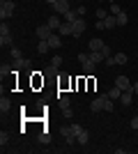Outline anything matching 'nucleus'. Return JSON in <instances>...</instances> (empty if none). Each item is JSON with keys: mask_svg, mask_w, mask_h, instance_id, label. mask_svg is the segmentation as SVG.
Listing matches in <instances>:
<instances>
[{"mask_svg": "<svg viewBox=\"0 0 138 154\" xmlns=\"http://www.w3.org/2000/svg\"><path fill=\"white\" fill-rule=\"evenodd\" d=\"M104 48V42L99 37H94V39H90V51H101Z\"/></svg>", "mask_w": 138, "mask_h": 154, "instance_id": "obj_15", "label": "nucleus"}, {"mask_svg": "<svg viewBox=\"0 0 138 154\" xmlns=\"http://www.w3.org/2000/svg\"><path fill=\"white\" fill-rule=\"evenodd\" d=\"M76 12H78V16H83V14H85V5H78V9H76Z\"/></svg>", "mask_w": 138, "mask_h": 154, "instance_id": "obj_36", "label": "nucleus"}, {"mask_svg": "<svg viewBox=\"0 0 138 154\" xmlns=\"http://www.w3.org/2000/svg\"><path fill=\"white\" fill-rule=\"evenodd\" d=\"M97 30H106V23H104V21H97Z\"/></svg>", "mask_w": 138, "mask_h": 154, "instance_id": "obj_37", "label": "nucleus"}, {"mask_svg": "<svg viewBox=\"0 0 138 154\" xmlns=\"http://www.w3.org/2000/svg\"><path fill=\"white\" fill-rule=\"evenodd\" d=\"M58 69H60V67H53V64H48V67L44 69V74H48V76H55V74H58Z\"/></svg>", "mask_w": 138, "mask_h": 154, "instance_id": "obj_24", "label": "nucleus"}, {"mask_svg": "<svg viewBox=\"0 0 138 154\" xmlns=\"http://www.w3.org/2000/svg\"><path fill=\"white\" fill-rule=\"evenodd\" d=\"M48 51H51V46H48V39H39V44H37V53H39V55H46Z\"/></svg>", "mask_w": 138, "mask_h": 154, "instance_id": "obj_11", "label": "nucleus"}, {"mask_svg": "<svg viewBox=\"0 0 138 154\" xmlns=\"http://www.w3.org/2000/svg\"><path fill=\"white\" fill-rule=\"evenodd\" d=\"M62 115H65V117H72L74 110H72V108H62Z\"/></svg>", "mask_w": 138, "mask_h": 154, "instance_id": "obj_34", "label": "nucleus"}, {"mask_svg": "<svg viewBox=\"0 0 138 154\" xmlns=\"http://www.w3.org/2000/svg\"><path fill=\"white\" fill-rule=\"evenodd\" d=\"M113 108H115V106H113V99H111V97H106V101H104V110H106V113H111Z\"/></svg>", "mask_w": 138, "mask_h": 154, "instance_id": "obj_23", "label": "nucleus"}, {"mask_svg": "<svg viewBox=\"0 0 138 154\" xmlns=\"http://www.w3.org/2000/svg\"><path fill=\"white\" fill-rule=\"evenodd\" d=\"M106 16H108V9H104V7H97V19H99V21H104Z\"/></svg>", "mask_w": 138, "mask_h": 154, "instance_id": "obj_22", "label": "nucleus"}, {"mask_svg": "<svg viewBox=\"0 0 138 154\" xmlns=\"http://www.w3.org/2000/svg\"><path fill=\"white\" fill-rule=\"evenodd\" d=\"M0 74H2V78L9 76V74H12V67H9V64H2V67H0Z\"/></svg>", "mask_w": 138, "mask_h": 154, "instance_id": "obj_26", "label": "nucleus"}, {"mask_svg": "<svg viewBox=\"0 0 138 154\" xmlns=\"http://www.w3.org/2000/svg\"><path fill=\"white\" fill-rule=\"evenodd\" d=\"M115 85H118V88H120V90H131V81H129V78H127L124 76V74H120V76L118 78H115Z\"/></svg>", "mask_w": 138, "mask_h": 154, "instance_id": "obj_6", "label": "nucleus"}, {"mask_svg": "<svg viewBox=\"0 0 138 154\" xmlns=\"http://www.w3.org/2000/svg\"><path fill=\"white\" fill-rule=\"evenodd\" d=\"M60 35H65V37H69V35H74V23H69V21H65L62 26L58 28Z\"/></svg>", "mask_w": 138, "mask_h": 154, "instance_id": "obj_9", "label": "nucleus"}, {"mask_svg": "<svg viewBox=\"0 0 138 154\" xmlns=\"http://www.w3.org/2000/svg\"><path fill=\"white\" fill-rule=\"evenodd\" d=\"M46 2H48V5H55V2H58V0H46Z\"/></svg>", "mask_w": 138, "mask_h": 154, "instance_id": "obj_40", "label": "nucleus"}, {"mask_svg": "<svg viewBox=\"0 0 138 154\" xmlns=\"http://www.w3.org/2000/svg\"><path fill=\"white\" fill-rule=\"evenodd\" d=\"M104 23H106V30H113V28L118 26V19H115V16H106Z\"/></svg>", "mask_w": 138, "mask_h": 154, "instance_id": "obj_18", "label": "nucleus"}, {"mask_svg": "<svg viewBox=\"0 0 138 154\" xmlns=\"http://www.w3.org/2000/svg\"><path fill=\"white\" fill-rule=\"evenodd\" d=\"M85 28H87V23H85V19H76L74 21V35L72 37H81V35H83V32H85Z\"/></svg>", "mask_w": 138, "mask_h": 154, "instance_id": "obj_5", "label": "nucleus"}, {"mask_svg": "<svg viewBox=\"0 0 138 154\" xmlns=\"http://www.w3.org/2000/svg\"><path fill=\"white\" fill-rule=\"evenodd\" d=\"M53 9H55V14H60V16H65L69 9H72V5H69V0H58L55 5H53Z\"/></svg>", "mask_w": 138, "mask_h": 154, "instance_id": "obj_4", "label": "nucleus"}, {"mask_svg": "<svg viewBox=\"0 0 138 154\" xmlns=\"http://www.w3.org/2000/svg\"><path fill=\"white\" fill-rule=\"evenodd\" d=\"M51 64H53V67H60V64H62V58H60V55H53Z\"/></svg>", "mask_w": 138, "mask_h": 154, "instance_id": "obj_30", "label": "nucleus"}, {"mask_svg": "<svg viewBox=\"0 0 138 154\" xmlns=\"http://www.w3.org/2000/svg\"><path fill=\"white\" fill-rule=\"evenodd\" d=\"M120 12H122V9H120V5H118V2H111V14H113V16H118Z\"/></svg>", "mask_w": 138, "mask_h": 154, "instance_id": "obj_27", "label": "nucleus"}, {"mask_svg": "<svg viewBox=\"0 0 138 154\" xmlns=\"http://www.w3.org/2000/svg\"><path fill=\"white\" fill-rule=\"evenodd\" d=\"M14 9H16V5H14V0H2L0 2V19H12Z\"/></svg>", "mask_w": 138, "mask_h": 154, "instance_id": "obj_1", "label": "nucleus"}, {"mask_svg": "<svg viewBox=\"0 0 138 154\" xmlns=\"http://www.w3.org/2000/svg\"><path fill=\"white\" fill-rule=\"evenodd\" d=\"M7 140H9V134H5V131H2V134H0V145L5 147V145H7Z\"/></svg>", "mask_w": 138, "mask_h": 154, "instance_id": "obj_29", "label": "nucleus"}, {"mask_svg": "<svg viewBox=\"0 0 138 154\" xmlns=\"http://www.w3.org/2000/svg\"><path fill=\"white\" fill-rule=\"evenodd\" d=\"M0 110H2V113H7V110H9V99H5V97L0 99Z\"/></svg>", "mask_w": 138, "mask_h": 154, "instance_id": "obj_25", "label": "nucleus"}, {"mask_svg": "<svg viewBox=\"0 0 138 154\" xmlns=\"http://www.w3.org/2000/svg\"><path fill=\"white\" fill-rule=\"evenodd\" d=\"M106 97H108V94L104 92V94H99L97 99H94V101L90 103V108L94 110V113H99V110H104V101H106Z\"/></svg>", "mask_w": 138, "mask_h": 154, "instance_id": "obj_7", "label": "nucleus"}, {"mask_svg": "<svg viewBox=\"0 0 138 154\" xmlns=\"http://www.w3.org/2000/svg\"><path fill=\"white\" fill-rule=\"evenodd\" d=\"M76 19H78V12H76V9H69V12L65 14V21H69V23H74Z\"/></svg>", "mask_w": 138, "mask_h": 154, "instance_id": "obj_19", "label": "nucleus"}, {"mask_svg": "<svg viewBox=\"0 0 138 154\" xmlns=\"http://www.w3.org/2000/svg\"><path fill=\"white\" fill-rule=\"evenodd\" d=\"M48 46H51V48H60V46H62L60 35H51V37H48Z\"/></svg>", "mask_w": 138, "mask_h": 154, "instance_id": "obj_13", "label": "nucleus"}, {"mask_svg": "<svg viewBox=\"0 0 138 154\" xmlns=\"http://www.w3.org/2000/svg\"><path fill=\"white\" fill-rule=\"evenodd\" d=\"M39 143H51V136L46 134V131H44V134H39Z\"/></svg>", "mask_w": 138, "mask_h": 154, "instance_id": "obj_32", "label": "nucleus"}, {"mask_svg": "<svg viewBox=\"0 0 138 154\" xmlns=\"http://www.w3.org/2000/svg\"><path fill=\"white\" fill-rule=\"evenodd\" d=\"M85 60H90V53H78V62L83 64Z\"/></svg>", "mask_w": 138, "mask_h": 154, "instance_id": "obj_33", "label": "nucleus"}, {"mask_svg": "<svg viewBox=\"0 0 138 154\" xmlns=\"http://www.w3.org/2000/svg\"><path fill=\"white\" fill-rule=\"evenodd\" d=\"M46 23H48L53 30H58V28L62 26V23H60V14H53V16H48V21H46Z\"/></svg>", "mask_w": 138, "mask_h": 154, "instance_id": "obj_12", "label": "nucleus"}, {"mask_svg": "<svg viewBox=\"0 0 138 154\" xmlns=\"http://www.w3.org/2000/svg\"><path fill=\"white\" fill-rule=\"evenodd\" d=\"M72 127H74V134H76V140H78V145H87V140H90L87 129H83L81 124H72Z\"/></svg>", "mask_w": 138, "mask_h": 154, "instance_id": "obj_2", "label": "nucleus"}, {"mask_svg": "<svg viewBox=\"0 0 138 154\" xmlns=\"http://www.w3.org/2000/svg\"><path fill=\"white\" fill-rule=\"evenodd\" d=\"M122 92H124V90H120V88H118V85H115V88H113V90H108V92H106V94H108V97H111V99H113V101H118V99H120V97H122Z\"/></svg>", "mask_w": 138, "mask_h": 154, "instance_id": "obj_16", "label": "nucleus"}, {"mask_svg": "<svg viewBox=\"0 0 138 154\" xmlns=\"http://www.w3.org/2000/svg\"><path fill=\"white\" fill-rule=\"evenodd\" d=\"M131 129H138V115H133V120H131Z\"/></svg>", "mask_w": 138, "mask_h": 154, "instance_id": "obj_35", "label": "nucleus"}, {"mask_svg": "<svg viewBox=\"0 0 138 154\" xmlns=\"http://www.w3.org/2000/svg\"><path fill=\"white\" fill-rule=\"evenodd\" d=\"M14 69H23V67H26V60L21 58V60H14V64H12Z\"/></svg>", "mask_w": 138, "mask_h": 154, "instance_id": "obj_28", "label": "nucleus"}, {"mask_svg": "<svg viewBox=\"0 0 138 154\" xmlns=\"http://www.w3.org/2000/svg\"><path fill=\"white\" fill-rule=\"evenodd\" d=\"M113 58H115V64H127V53H115V55H113Z\"/></svg>", "mask_w": 138, "mask_h": 154, "instance_id": "obj_21", "label": "nucleus"}, {"mask_svg": "<svg viewBox=\"0 0 138 154\" xmlns=\"http://www.w3.org/2000/svg\"><path fill=\"white\" fill-rule=\"evenodd\" d=\"M0 46H12V32H9V26L5 21L0 26Z\"/></svg>", "mask_w": 138, "mask_h": 154, "instance_id": "obj_3", "label": "nucleus"}, {"mask_svg": "<svg viewBox=\"0 0 138 154\" xmlns=\"http://www.w3.org/2000/svg\"><path fill=\"white\" fill-rule=\"evenodd\" d=\"M94 69H97V62H92V60H85V62H83V71H85V74H94Z\"/></svg>", "mask_w": 138, "mask_h": 154, "instance_id": "obj_17", "label": "nucleus"}, {"mask_svg": "<svg viewBox=\"0 0 138 154\" xmlns=\"http://www.w3.org/2000/svg\"><path fill=\"white\" fill-rule=\"evenodd\" d=\"M12 60H21V51L12 46Z\"/></svg>", "mask_w": 138, "mask_h": 154, "instance_id": "obj_31", "label": "nucleus"}, {"mask_svg": "<svg viewBox=\"0 0 138 154\" xmlns=\"http://www.w3.org/2000/svg\"><path fill=\"white\" fill-rule=\"evenodd\" d=\"M90 60L99 64V62H104V60H106V55H104L101 51H90Z\"/></svg>", "mask_w": 138, "mask_h": 154, "instance_id": "obj_14", "label": "nucleus"}, {"mask_svg": "<svg viewBox=\"0 0 138 154\" xmlns=\"http://www.w3.org/2000/svg\"><path fill=\"white\" fill-rule=\"evenodd\" d=\"M133 94H138V81L133 83Z\"/></svg>", "mask_w": 138, "mask_h": 154, "instance_id": "obj_39", "label": "nucleus"}, {"mask_svg": "<svg viewBox=\"0 0 138 154\" xmlns=\"http://www.w3.org/2000/svg\"><path fill=\"white\" fill-rule=\"evenodd\" d=\"M104 62H106V64H108V67H113V64H115V58H106V60H104Z\"/></svg>", "mask_w": 138, "mask_h": 154, "instance_id": "obj_38", "label": "nucleus"}, {"mask_svg": "<svg viewBox=\"0 0 138 154\" xmlns=\"http://www.w3.org/2000/svg\"><path fill=\"white\" fill-rule=\"evenodd\" d=\"M115 19H118V26L122 28V26H127V21H129V16H127V12H120L118 16H115Z\"/></svg>", "mask_w": 138, "mask_h": 154, "instance_id": "obj_20", "label": "nucleus"}, {"mask_svg": "<svg viewBox=\"0 0 138 154\" xmlns=\"http://www.w3.org/2000/svg\"><path fill=\"white\" fill-rule=\"evenodd\" d=\"M51 35H53V28L48 26V23H44V26L37 28V37H39V39H48Z\"/></svg>", "mask_w": 138, "mask_h": 154, "instance_id": "obj_8", "label": "nucleus"}, {"mask_svg": "<svg viewBox=\"0 0 138 154\" xmlns=\"http://www.w3.org/2000/svg\"><path fill=\"white\" fill-rule=\"evenodd\" d=\"M97 2H99V0H97Z\"/></svg>", "mask_w": 138, "mask_h": 154, "instance_id": "obj_42", "label": "nucleus"}, {"mask_svg": "<svg viewBox=\"0 0 138 154\" xmlns=\"http://www.w3.org/2000/svg\"><path fill=\"white\" fill-rule=\"evenodd\" d=\"M131 97H133V85H131V90H124V92H122L120 103H122V106H129V103H131Z\"/></svg>", "mask_w": 138, "mask_h": 154, "instance_id": "obj_10", "label": "nucleus"}, {"mask_svg": "<svg viewBox=\"0 0 138 154\" xmlns=\"http://www.w3.org/2000/svg\"><path fill=\"white\" fill-rule=\"evenodd\" d=\"M111 2H115V0H111Z\"/></svg>", "mask_w": 138, "mask_h": 154, "instance_id": "obj_41", "label": "nucleus"}]
</instances>
